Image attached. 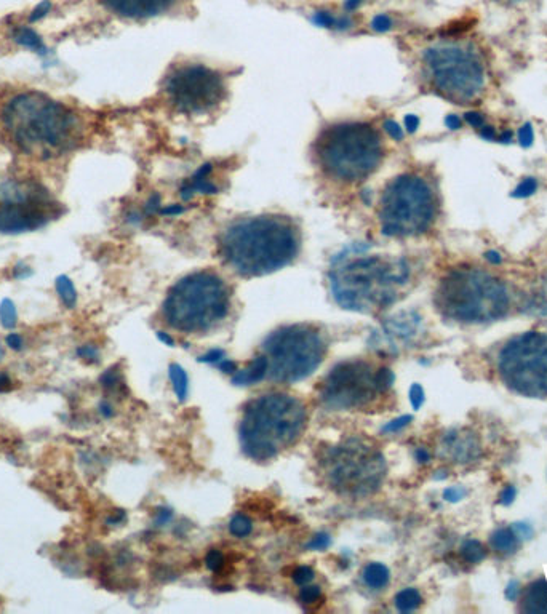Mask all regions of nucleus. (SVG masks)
<instances>
[{
	"label": "nucleus",
	"mask_w": 547,
	"mask_h": 614,
	"mask_svg": "<svg viewBox=\"0 0 547 614\" xmlns=\"http://www.w3.org/2000/svg\"><path fill=\"white\" fill-rule=\"evenodd\" d=\"M410 402H412L415 410H420L421 405L424 403V391L420 384H413L410 389Z\"/></svg>",
	"instance_id": "38"
},
{
	"label": "nucleus",
	"mask_w": 547,
	"mask_h": 614,
	"mask_svg": "<svg viewBox=\"0 0 547 614\" xmlns=\"http://www.w3.org/2000/svg\"><path fill=\"white\" fill-rule=\"evenodd\" d=\"M18 322V312H16L15 303L12 300H2L0 303V323L7 330H12Z\"/></svg>",
	"instance_id": "29"
},
{
	"label": "nucleus",
	"mask_w": 547,
	"mask_h": 614,
	"mask_svg": "<svg viewBox=\"0 0 547 614\" xmlns=\"http://www.w3.org/2000/svg\"><path fill=\"white\" fill-rule=\"evenodd\" d=\"M445 122H447L448 128H452V130H456V128L461 127L460 117L448 116Z\"/></svg>",
	"instance_id": "53"
},
{
	"label": "nucleus",
	"mask_w": 547,
	"mask_h": 614,
	"mask_svg": "<svg viewBox=\"0 0 547 614\" xmlns=\"http://www.w3.org/2000/svg\"><path fill=\"white\" fill-rule=\"evenodd\" d=\"M292 578L296 586H306L314 579V570L308 565H303V567H298L293 571Z\"/></svg>",
	"instance_id": "31"
},
{
	"label": "nucleus",
	"mask_w": 547,
	"mask_h": 614,
	"mask_svg": "<svg viewBox=\"0 0 547 614\" xmlns=\"http://www.w3.org/2000/svg\"><path fill=\"white\" fill-rule=\"evenodd\" d=\"M485 258H487V260L492 264L501 263V255L498 252H488L487 255H485Z\"/></svg>",
	"instance_id": "56"
},
{
	"label": "nucleus",
	"mask_w": 547,
	"mask_h": 614,
	"mask_svg": "<svg viewBox=\"0 0 547 614\" xmlns=\"http://www.w3.org/2000/svg\"><path fill=\"white\" fill-rule=\"evenodd\" d=\"M7 344L12 347L13 351H21L23 349V338L18 333H10L7 336Z\"/></svg>",
	"instance_id": "45"
},
{
	"label": "nucleus",
	"mask_w": 547,
	"mask_h": 614,
	"mask_svg": "<svg viewBox=\"0 0 547 614\" xmlns=\"http://www.w3.org/2000/svg\"><path fill=\"white\" fill-rule=\"evenodd\" d=\"M362 578H364L368 587L381 591L391 581V571L383 563H368L364 573H362Z\"/></svg>",
	"instance_id": "22"
},
{
	"label": "nucleus",
	"mask_w": 547,
	"mask_h": 614,
	"mask_svg": "<svg viewBox=\"0 0 547 614\" xmlns=\"http://www.w3.org/2000/svg\"><path fill=\"white\" fill-rule=\"evenodd\" d=\"M461 555H463V559L466 562L479 563L487 557V551H485L482 543H479L476 539H471V541H466L464 546L461 547Z\"/></svg>",
	"instance_id": "27"
},
{
	"label": "nucleus",
	"mask_w": 547,
	"mask_h": 614,
	"mask_svg": "<svg viewBox=\"0 0 547 614\" xmlns=\"http://www.w3.org/2000/svg\"><path fill=\"white\" fill-rule=\"evenodd\" d=\"M535 141V130L532 124H525L519 130V143L522 148H530Z\"/></svg>",
	"instance_id": "34"
},
{
	"label": "nucleus",
	"mask_w": 547,
	"mask_h": 614,
	"mask_svg": "<svg viewBox=\"0 0 547 614\" xmlns=\"http://www.w3.org/2000/svg\"><path fill=\"white\" fill-rule=\"evenodd\" d=\"M466 120L468 124L474 128H482L485 125V117L480 112H468L466 114Z\"/></svg>",
	"instance_id": "44"
},
{
	"label": "nucleus",
	"mask_w": 547,
	"mask_h": 614,
	"mask_svg": "<svg viewBox=\"0 0 547 614\" xmlns=\"http://www.w3.org/2000/svg\"><path fill=\"white\" fill-rule=\"evenodd\" d=\"M415 455H416V459H418L420 463H428L429 453L428 451L424 450V448H418V450H416Z\"/></svg>",
	"instance_id": "54"
},
{
	"label": "nucleus",
	"mask_w": 547,
	"mask_h": 614,
	"mask_svg": "<svg viewBox=\"0 0 547 614\" xmlns=\"http://www.w3.org/2000/svg\"><path fill=\"white\" fill-rule=\"evenodd\" d=\"M100 413L101 415L106 416V418H111L114 411H112V407L108 402H103L100 405Z\"/></svg>",
	"instance_id": "55"
},
{
	"label": "nucleus",
	"mask_w": 547,
	"mask_h": 614,
	"mask_svg": "<svg viewBox=\"0 0 547 614\" xmlns=\"http://www.w3.org/2000/svg\"><path fill=\"white\" fill-rule=\"evenodd\" d=\"M253 525L252 520L248 519L247 515L237 514L234 515L229 523V531L232 536L236 538H247L252 533Z\"/></svg>",
	"instance_id": "28"
},
{
	"label": "nucleus",
	"mask_w": 547,
	"mask_h": 614,
	"mask_svg": "<svg viewBox=\"0 0 547 614\" xmlns=\"http://www.w3.org/2000/svg\"><path fill=\"white\" fill-rule=\"evenodd\" d=\"M444 450L455 463H469L479 455V443L471 434L452 432L445 435Z\"/></svg>",
	"instance_id": "18"
},
{
	"label": "nucleus",
	"mask_w": 547,
	"mask_h": 614,
	"mask_svg": "<svg viewBox=\"0 0 547 614\" xmlns=\"http://www.w3.org/2000/svg\"><path fill=\"white\" fill-rule=\"evenodd\" d=\"M60 215V204L42 184L31 180L0 181V234L36 231Z\"/></svg>",
	"instance_id": "13"
},
{
	"label": "nucleus",
	"mask_w": 547,
	"mask_h": 614,
	"mask_svg": "<svg viewBox=\"0 0 547 614\" xmlns=\"http://www.w3.org/2000/svg\"><path fill=\"white\" fill-rule=\"evenodd\" d=\"M520 594L519 584L511 583L508 587V592H506V597L511 600H516L517 595Z\"/></svg>",
	"instance_id": "50"
},
{
	"label": "nucleus",
	"mask_w": 547,
	"mask_h": 614,
	"mask_svg": "<svg viewBox=\"0 0 547 614\" xmlns=\"http://www.w3.org/2000/svg\"><path fill=\"white\" fill-rule=\"evenodd\" d=\"M498 2H503V4H519L522 0H498Z\"/></svg>",
	"instance_id": "59"
},
{
	"label": "nucleus",
	"mask_w": 547,
	"mask_h": 614,
	"mask_svg": "<svg viewBox=\"0 0 547 614\" xmlns=\"http://www.w3.org/2000/svg\"><path fill=\"white\" fill-rule=\"evenodd\" d=\"M224 357H226L224 351H221V349H213V351L207 352V354L202 355V357H200L199 359V362L218 363L221 362V360H224Z\"/></svg>",
	"instance_id": "42"
},
{
	"label": "nucleus",
	"mask_w": 547,
	"mask_h": 614,
	"mask_svg": "<svg viewBox=\"0 0 547 614\" xmlns=\"http://www.w3.org/2000/svg\"><path fill=\"white\" fill-rule=\"evenodd\" d=\"M226 90L223 76L205 64H180L165 77V103L186 116H202L218 108Z\"/></svg>",
	"instance_id": "14"
},
{
	"label": "nucleus",
	"mask_w": 547,
	"mask_h": 614,
	"mask_svg": "<svg viewBox=\"0 0 547 614\" xmlns=\"http://www.w3.org/2000/svg\"><path fill=\"white\" fill-rule=\"evenodd\" d=\"M50 10H52V2L50 0H42L39 5L34 7L31 15H29V23H37V21L42 20V18H45L50 13Z\"/></svg>",
	"instance_id": "33"
},
{
	"label": "nucleus",
	"mask_w": 547,
	"mask_h": 614,
	"mask_svg": "<svg viewBox=\"0 0 547 614\" xmlns=\"http://www.w3.org/2000/svg\"><path fill=\"white\" fill-rule=\"evenodd\" d=\"M381 333L383 335L378 336V344L373 347L378 351H399L421 335V317L415 312L400 314L399 317L389 320Z\"/></svg>",
	"instance_id": "17"
},
{
	"label": "nucleus",
	"mask_w": 547,
	"mask_h": 614,
	"mask_svg": "<svg viewBox=\"0 0 547 614\" xmlns=\"http://www.w3.org/2000/svg\"><path fill=\"white\" fill-rule=\"evenodd\" d=\"M0 125L18 151L40 160L71 151L82 138L76 111L40 92L13 95L0 109Z\"/></svg>",
	"instance_id": "1"
},
{
	"label": "nucleus",
	"mask_w": 547,
	"mask_h": 614,
	"mask_svg": "<svg viewBox=\"0 0 547 614\" xmlns=\"http://www.w3.org/2000/svg\"><path fill=\"white\" fill-rule=\"evenodd\" d=\"M56 293L60 296V300L63 301L64 306L72 307L77 303L76 287L72 284V280L68 276L56 277L55 280Z\"/></svg>",
	"instance_id": "25"
},
{
	"label": "nucleus",
	"mask_w": 547,
	"mask_h": 614,
	"mask_svg": "<svg viewBox=\"0 0 547 614\" xmlns=\"http://www.w3.org/2000/svg\"><path fill=\"white\" fill-rule=\"evenodd\" d=\"M408 280L407 261L378 255L341 256L330 271V288L336 303L362 314H375L392 306Z\"/></svg>",
	"instance_id": "3"
},
{
	"label": "nucleus",
	"mask_w": 547,
	"mask_h": 614,
	"mask_svg": "<svg viewBox=\"0 0 547 614\" xmlns=\"http://www.w3.org/2000/svg\"><path fill=\"white\" fill-rule=\"evenodd\" d=\"M268 367V359L263 354L258 355L252 360L250 367L234 373L232 383L237 384V386H252V384L260 383L261 379L268 376Z\"/></svg>",
	"instance_id": "20"
},
{
	"label": "nucleus",
	"mask_w": 547,
	"mask_h": 614,
	"mask_svg": "<svg viewBox=\"0 0 547 614\" xmlns=\"http://www.w3.org/2000/svg\"><path fill=\"white\" fill-rule=\"evenodd\" d=\"M536 189H538V181L535 178H525L520 181L519 186L512 192L514 199H527V197L533 196Z\"/></svg>",
	"instance_id": "30"
},
{
	"label": "nucleus",
	"mask_w": 547,
	"mask_h": 614,
	"mask_svg": "<svg viewBox=\"0 0 547 614\" xmlns=\"http://www.w3.org/2000/svg\"><path fill=\"white\" fill-rule=\"evenodd\" d=\"M327 354L322 333L311 325H288L264 339L268 376L276 383L293 384L311 376Z\"/></svg>",
	"instance_id": "10"
},
{
	"label": "nucleus",
	"mask_w": 547,
	"mask_h": 614,
	"mask_svg": "<svg viewBox=\"0 0 547 614\" xmlns=\"http://www.w3.org/2000/svg\"><path fill=\"white\" fill-rule=\"evenodd\" d=\"M231 288L213 271L192 272L168 290L162 315L168 327L196 335L213 330L228 317Z\"/></svg>",
	"instance_id": "6"
},
{
	"label": "nucleus",
	"mask_w": 547,
	"mask_h": 614,
	"mask_svg": "<svg viewBox=\"0 0 547 614\" xmlns=\"http://www.w3.org/2000/svg\"><path fill=\"white\" fill-rule=\"evenodd\" d=\"M503 383L528 399H547V335L528 331L509 339L498 357Z\"/></svg>",
	"instance_id": "12"
},
{
	"label": "nucleus",
	"mask_w": 547,
	"mask_h": 614,
	"mask_svg": "<svg viewBox=\"0 0 547 614\" xmlns=\"http://www.w3.org/2000/svg\"><path fill=\"white\" fill-rule=\"evenodd\" d=\"M223 565H224V555L221 554L220 551H215V549H213V551L208 552V555H207L208 570L218 571V570H221V568H223Z\"/></svg>",
	"instance_id": "35"
},
{
	"label": "nucleus",
	"mask_w": 547,
	"mask_h": 614,
	"mask_svg": "<svg viewBox=\"0 0 547 614\" xmlns=\"http://www.w3.org/2000/svg\"><path fill=\"white\" fill-rule=\"evenodd\" d=\"M183 2L184 0H100V4L112 15L133 21L172 15Z\"/></svg>",
	"instance_id": "16"
},
{
	"label": "nucleus",
	"mask_w": 547,
	"mask_h": 614,
	"mask_svg": "<svg viewBox=\"0 0 547 614\" xmlns=\"http://www.w3.org/2000/svg\"><path fill=\"white\" fill-rule=\"evenodd\" d=\"M100 381L106 389H116V387L120 386V376L116 370L106 371V373L101 376Z\"/></svg>",
	"instance_id": "37"
},
{
	"label": "nucleus",
	"mask_w": 547,
	"mask_h": 614,
	"mask_svg": "<svg viewBox=\"0 0 547 614\" xmlns=\"http://www.w3.org/2000/svg\"><path fill=\"white\" fill-rule=\"evenodd\" d=\"M4 359V349L0 346V360Z\"/></svg>",
	"instance_id": "60"
},
{
	"label": "nucleus",
	"mask_w": 547,
	"mask_h": 614,
	"mask_svg": "<svg viewBox=\"0 0 547 614\" xmlns=\"http://www.w3.org/2000/svg\"><path fill=\"white\" fill-rule=\"evenodd\" d=\"M423 64L432 87L445 98L471 101L484 90V64L471 47L458 42L431 45L424 52Z\"/></svg>",
	"instance_id": "11"
},
{
	"label": "nucleus",
	"mask_w": 547,
	"mask_h": 614,
	"mask_svg": "<svg viewBox=\"0 0 547 614\" xmlns=\"http://www.w3.org/2000/svg\"><path fill=\"white\" fill-rule=\"evenodd\" d=\"M436 194L416 173L397 176L381 194L376 215L381 232L389 237L421 236L436 220Z\"/></svg>",
	"instance_id": "9"
},
{
	"label": "nucleus",
	"mask_w": 547,
	"mask_h": 614,
	"mask_svg": "<svg viewBox=\"0 0 547 614\" xmlns=\"http://www.w3.org/2000/svg\"><path fill=\"white\" fill-rule=\"evenodd\" d=\"M500 141L501 143H509V141H512V133L504 132L503 135L500 136Z\"/></svg>",
	"instance_id": "58"
},
{
	"label": "nucleus",
	"mask_w": 547,
	"mask_h": 614,
	"mask_svg": "<svg viewBox=\"0 0 547 614\" xmlns=\"http://www.w3.org/2000/svg\"><path fill=\"white\" fill-rule=\"evenodd\" d=\"M320 595H322L320 587L308 586V584H306V586H303V589H301L300 600L304 605H312V603H316L317 600L320 599Z\"/></svg>",
	"instance_id": "32"
},
{
	"label": "nucleus",
	"mask_w": 547,
	"mask_h": 614,
	"mask_svg": "<svg viewBox=\"0 0 547 614\" xmlns=\"http://www.w3.org/2000/svg\"><path fill=\"white\" fill-rule=\"evenodd\" d=\"M421 603H423V599H421L420 592L416 591V589H412V587L400 591L396 597L397 610L402 611V613H410V611L418 610Z\"/></svg>",
	"instance_id": "26"
},
{
	"label": "nucleus",
	"mask_w": 547,
	"mask_h": 614,
	"mask_svg": "<svg viewBox=\"0 0 547 614\" xmlns=\"http://www.w3.org/2000/svg\"><path fill=\"white\" fill-rule=\"evenodd\" d=\"M13 40L20 47L28 48L31 52L37 53L40 58H47L50 55V50L45 45L44 39L31 26H18V28L13 29Z\"/></svg>",
	"instance_id": "21"
},
{
	"label": "nucleus",
	"mask_w": 547,
	"mask_h": 614,
	"mask_svg": "<svg viewBox=\"0 0 547 614\" xmlns=\"http://www.w3.org/2000/svg\"><path fill=\"white\" fill-rule=\"evenodd\" d=\"M157 338H159L162 343L167 344V346H175V341H173L172 336H168L164 331H157Z\"/></svg>",
	"instance_id": "52"
},
{
	"label": "nucleus",
	"mask_w": 547,
	"mask_h": 614,
	"mask_svg": "<svg viewBox=\"0 0 547 614\" xmlns=\"http://www.w3.org/2000/svg\"><path fill=\"white\" fill-rule=\"evenodd\" d=\"M512 530L516 531V535L519 536V539H530L533 536V528L527 523H516Z\"/></svg>",
	"instance_id": "43"
},
{
	"label": "nucleus",
	"mask_w": 547,
	"mask_h": 614,
	"mask_svg": "<svg viewBox=\"0 0 547 614\" xmlns=\"http://www.w3.org/2000/svg\"><path fill=\"white\" fill-rule=\"evenodd\" d=\"M492 546L500 554H514L519 547V536L512 528H500L492 535Z\"/></svg>",
	"instance_id": "23"
},
{
	"label": "nucleus",
	"mask_w": 547,
	"mask_h": 614,
	"mask_svg": "<svg viewBox=\"0 0 547 614\" xmlns=\"http://www.w3.org/2000/svg\"><path fill=\"white\" fill-rule=\"evenodd\" d=\"M412 416H400V418L394 419L391 423L386 424L383 427V432H399L400 429H404L408 424L412 423Z\"/></svg>",
	"instance_id": "36"
},
{
	"label": "nucleus",
	"mask_w": 547,
	"mask_h": 614,
	"mask_svg": "<svg viewBox=\"0 0 547 614\" xmlns=\"http://www.w3.org/2000/svg\"><path fill=\"white\" fill-rule=\"evenodd\" d=\"M77 354H79L80 359L87 360V362H98V357H100L95 346L80 347Z\"/></svg>",
	"instance_id": "40"
},
{
	"label": "nucleus",
	"mask_w": 547,
	"mask_h": 614,
	"mask_svg": "<svg viewBox=\"0 0 547 614\" xmlns=\"http://www.w3.org/2000/svg\"><path fill=\"white\" fill-rule=\"evenodd\" d=\"M464 496H466V490H463V488L460 487L448 488V490H445L444 493V498L447 499V501H450V503H458V501H461Z\"/></svg>",
	"instance_id": "41"
},
{
	"label": "nucleus",
	"mask_w": 547,
	"mask_h": 614,
	"mask_svg": "<svg viewBox=\"0 0 547 614\" xmlns=\"http://www.w3.org/2000/svg\"><path fill=\"white\" fill-rule=\"evenodd\" d=\"M306 423L308 410L300 399L285 392L258 395L242 415L240 447L256 463L271 461L300 439Z\"/></svg>",
	"instance_id": "4"
},
{
	"label": "nucleus",
	"mask_w": 547,
	"mask_h": 614,
	"mask_svg": "<svg viewBox=\"0 0 547 614\" xmlns=\"http://www.w3.org/2000/svg\"><path fill=\"white\" fill-rule=\"evenodd\" d=\"M319 467L328 487L338 495L356 499L380 490L388 471L383 453L357 437L325 448Z\"/></svg>",
	"instance_id": "8"
},
{
	"label": "nucleus",
	"mask_w": 547,
	"mask_h": 614,
	"mask_svg": "<svg viewBox=\"0 0 547 614\" xmlns=\"http://www.w3.org/2000/svg\"><path fill=\"white\" fill-rule=\"evenodd\" d=\"M301 234L288 216L260 215L232 221L218 240V253L240 277H263L287 268L300 255Z\"/></svg>",
	"instance_id": "2"
},
{
	"label": "nucleus",
	"mask_w": 547,
	"mask_h": 614,
	"mask_svg": "<svg viewBox=\"0 0 547 614\" xmlns=\"http://www.w3.org/2000/svg\"><path fill=\"white\" fill-rule=\"evenodd\" d=\"M159 515H160V519H157V523H160V525H162V523L167 522V520L170 519V517H172V512L160 511Z\"/></svg>",
	"instance_id": "57"
},
{
	"label": "nucleus",
	"mask_w": 547,
	"mask_h": 614,
	"mask_svg": "<svg viewBox=\"0 0 547 614\" xmlns=\"http://www.w3.org/2000/svg\"><path fill=\"white\" fill-rule=\"evenodd\" d=\"M220 368L224 371V373H231V375H234V373L237 371L236 363L229 359L221 360Z\"/></svg>",
	"instance_id": "49"
},
{
	"label": "nucleus",
	"mask_w": 547,
	"mask_h": 614,
	"mask_svg": "<svg viewBox=\"0 0 547 614\" xmlns=\"http://www.w3.org/2000/svg\"><path fill=\"white\" fill-rule=\"evenodd\" d=\"M437 311L460 323H487L503 317L511 304L508 287L480 269H453L440 280Z\"/></svg>",
	"instance_id": "7"
},
{
	"label": "nucleus",
	"mask_w": 547,
	"mask_h": 614,
	"mask_svg": "<svg viewBox=\"0 0 547 614\" xmlns=\"http://www.w3.org/2000/svg\"><path fill=\"white\" fill-rule=\"evenodd\" d=\"M536 298H538V303L533 304V306H536L535 309H538V311L546 309L547 311V285L541 290L540 295H536Z\"/></svg>",
	"instance_id": "48"
},
{
	"label": "nucleus",
	"mask_w": 547,
	"mask_h": 614,
	"mask_svg": "<svg viewBox=\"0 0 547 614\" xmlns=\"http://www.w3.org/2000/svg\"><path fill=\"white\" fill-rule=\"evenodd\" d=\"M383 394L378 368L364 360H344L325 376L319 399L327 410L351 411L367 407Z\"/></svg>",
	"instance_id": "15"
},
{
	"label": "nucleus",
	"mask_w": 547,
	"mask_h": 614,
	"mask_svg": "<svg viewBox=\"0 0 547 614\" xmlns=\"http://www.w3.org/2000/svg\"><path fill=\"white\" fill-rule=\"evenodd\" d=\"M330 546V536L317 535L316 538H312L311 543L308 544V549H312V551H324L327 547Z\"/></svg>",
	"instance_id": "39"
},
{
	"label": "nucleus",
	"mask_w": 547,
	"mask_h": 614,
	"mask_svg": "<svg viewBox=\"0 0 547 614\" xmlns=\"http://www.w3.org/2000/svg\"><path fill=\"white\" fill-rule=\"evenodd\" d=\"M312 157L327 180L352 186L367 181L383 164V138L365 122L330 125L317 136Z\"/></svg>",
	"instance_id": "5"
},
{
	"label": "nucleus",
	"mask_w": 547,
	"mask_h": 614,
	"mask_svg": "<svg viewBox=\"0 0 547 614\" xmlns=\"http://www.w3.org/2000/svg\"><path fill=\"white\" fill-rule=\"evenodd\" d=\"M12 387V379L8 378V375L2 373L0 375V392L8 391Z\"/></svg>",
	"instance_id": "51"
},
{
	"label": "nucleus",
	"mask_w": 547,
	"mask_h": 614,
	"mask_svg": "<svg viewBox=\"0 0 547 614\" xmlns=\"http://www.w3.org/2000/svg\"><path fill=\"white\" fill-rule=\"evenodd\" d=\"M170 381H172L176 397H178L180 402H184L186 397H188L189 379L184 368L178 365V363L170 365Z\"/></svg>",
	"instance_id": "24"
},
{
	"label": "nucleus",
	"mask_w": 547,
	"mask_h": 614,
	"mask_svg": "<svg viewBox=\"0 0 547 614\" xmlns=\"http://www.w3.org/2000/svg\"><path fill=\"white\" fill-rule=\"evenodd\" d=\"M479 130L480 136H482L485 141H495L496 138H498L495 128L490 127V125H484V127L479 128Z\"/></svg>",
	"instance_id": "47"
},
{
	"label": "nucleus",
	"mask_w": 547,
	"mask_h": 614,
	"mask_svg": "<svg viewBox=\"0 0 547 614\" xmlns=\"http://www.w3.org/2000/svg\"><path fill=\"white\" fill-rule=\"evenodd\" d=\"M514 498H516V488L508 487L501 493L500 503L504 504V506H508V504L514 501Z\"/></svg>",
	"instance_id": "46"
},
{
	"label": "nucleus",
	"mask_w": 547,
	"mask_h": 614,
	"mask_svg": "<svg viewBox=\"0 0 547 614\" xmlns=\"http://www.w3.org/2000/svg\"><path fill=\"white\" fill-rule=\"evenodd\" d=\"M520 610L525 613H547V579L541 578L525 589Z\"/></svg>",
	"instance_id": "19"
}]
</instances>
